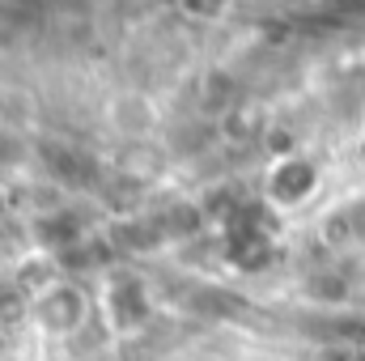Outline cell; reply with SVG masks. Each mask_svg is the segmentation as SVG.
Here are the masks:
<instances>
[{
  "mask_svg": "<svg viewBox=\"0 0 365 361\" xmlns=\"http://www.w3.org/2000/svg\"><path fill=\"white\" fill-rule=\"evenodd\" d=\"M93 298L86 285L77 280H47L34 298H30V323L38 336L47 340H68L90 323Z\"/></svg>",
  "mask_w": 365,
  "mask_h": 361,
  "instance_id": "6da1fadb",
  "label": "cell"
},
{
  "mask_svg": "<svg viewBox=\"0 0 365 361\" xmlns=\"http://www.w3.org/2000/svg\"><path fill=\"white\" fill-rule=\"evenodd\" d=\"M319 187H323L319 162H310V158H280L268 171V179H264V195L280 213H297V208H306L319 195Z\"/></svg>",
  "mask_w": 365,
  "mask_h": 361,
  "instance_id": "7a4b0ae2",
  "label": "cell"
},
{
  "mask_svg": "<svg viewBox=\"0 0 365 361\" xmlns=\"http://www.w3.org/2000/svg\"><path fill=\"white\" fill-rule=\"evenodd\" d=\"M102 306H106L110 327H115L119 336H132V332L149 319V310H153L149 289H145L132 272H119V276L106 280V289H102Z\"/></svg>",
  "mask_w": 365,
  "mask_h": 361,
  "instance_id": "3957f363",
  "label": "cell"
},
{
  "mask_svg": "<svg viewBox=\"0 0 365 361\" xmlns=\"http://www.w3.org/2000/svg\"><path fill=\"white\" fill-rule=\"evenodd\" d=\"M81 361H115V353H106V349H98V353H90V357H81Z\"/></svg>",
  "mask_w": 365,
  "mask_h": 361,
  "instance_id": "277c9868",
  "label": "cell"
}]
</instances>
